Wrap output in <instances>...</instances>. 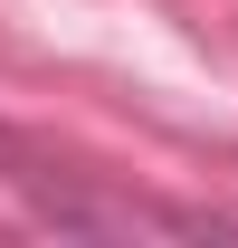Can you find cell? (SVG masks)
<instances>
[{
  "label": "cell",
  "instance_id": "cell-1",
  "mask_svg": "<svg viewBox=\"0 0 238 248\" xmlns=\"http://www.w3.org/2000/svg\"><path fill=\"white\" fill-rule=\"evenodd\" d=\"M0 162H19V172H38V162H29V143H19V134H0Z\"/></svg>",
  "mask_w": 238,
  "mask_h": 248
}]
</instances>
